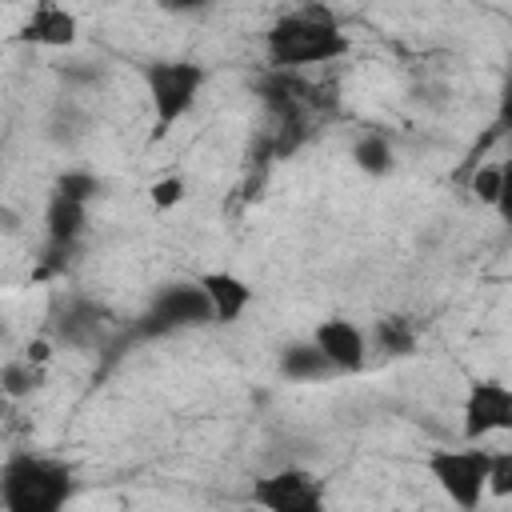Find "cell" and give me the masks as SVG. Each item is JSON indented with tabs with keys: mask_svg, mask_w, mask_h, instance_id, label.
Instances as JSON below:
<instances>
[{
	"mask_svg": "<svg viewBox=\"0 0 512 512\" xmlns=\"http://www.w3.org/2000/svg\"><path fill=\"white\" fill-rule=\"evenodd\" d=\"M48 224H52V240H72L76 228L84 224V200L80 196H68V192H56L52 212H48Z\"/></svg>",
	"mask_w": 512,
	"mask_h": 512,
	"instance_id": "30bf717a",
	"label": "cell"
},
{
	"mask_svg": "<svg viewBox=\"0 0 512 512\" xmlns=\"http://www.w3.org/2000/svg\"><path fill=\"white\" fill-rule=\"evenodd\" d=\"M356 164H360L364 172H388L392 148L384 144V136H364V140L356 144Z\"/></svg>",
	"mask_w": 512,
	"mask_h": 512,
	"instance_id": "4fadbf2b",
	"label": "cell"
},
{
	"mask_svg": "<svg viewBox=\"0 0 512 512\" xmlns=\"http://www.w3.org/2000/svg\"><path fill=\"white\" fill-rule=\"evenodd\" d=\"M40 368L44 364H36V360H8L4 364V392L8 396H28L36 384H40Z\"/></svg>",
	"mask_w": 512,
	"mask_h": 512,
	"instance_id": "7c38bea8",
	"label": "cell"
},
{
	"mask_svg": "<svg viewBox=\"0 0 512 512\" xmlns=\"http://www.w3.org/2000/svg\"><path fill=\"white\" fill-rule=\"evenodd\" d=\"M144 84H148L152 112H156L152 136L160 140L192 112V104L204 88V68L196 60H152L144 68Z\"/></svg>",
	"mask_w": 512,
	"mask_h": 512,
	"instance_id": "3957f363",
	"label": "cell"
},
{
	"mask_svg": "<svg viewBox=\"0 0 512 512\" xmlns=\"http://www.w3.org/2000/svg\"><path fill=\"white\" fill-rule=\"evenodd\" d=\"M72 496V472L48 456H8L0 468V504L8 512H56Z\"/></svg>",
	"mask_w": 512,
	"mask_h": 512,
	"instance_id": "7a4b0ae2",
	"label": "cell"
},
{
	"mask_svg": "<svg viewBox=\"0 0 512 512\" xmlns=\"http://www.w3.org/2000/svg\"><path fill=\"white\" fill-rule=\"evenodd\" d=\"M196 284L204 288L208 308H212V320H220V324H236V320L248 312V304L256 300L252 284H248V280H240V276H236V272H228V268L200 272V276H196Z\"/></svg>",
	"mask_w": 512,
	"mask_h": 512,
	"instance_id": "ba28073f",
	"label": "cell"
},
{
	"mask_svg": "<svg viewBox=\"0 0 512 512\" xmlns=\"http://www.w3.org/2000/svg\"><path fill=\"white\" fill-rule=\"evenodd\" d=\"M380 344H388L392 356H400V352L412 348V328H408L404 320H384V324H380Z\"/></svg>",
	"mask_w": 512,
	"mask_h": 512,
	"instance_id": "e0dca14e",
	"label": "cell"
},
{
	"mask_svg": "<svg viewBox=\"0 0 512 512\" xmlns=\"http://www.w3.org/2000/svg\"><path fill=\"white\" fill-rule=\"evenodd\" d=\"M148 200H152V208H160V212L176 208V204L184 200V180H180V176H160V180H152Z\"/></svg>",
	"mask_w": 512,
	"mask_h": 512,
	"instance_id": "2e32d148",
	"label": "cell"
},
{
	"mask_svg": "<svg viewBox=\"0 0 512 512\" xmlns=\"http://www.w3.org/2000/svg\"><path fill=\"white\" fill-rule=\"evenodd\" d=\"M500 184H504V164H480L476 176H472V196H476L480 204H492V208H496Z\"/></svg>",
	"mask_w": 512,
	"mask_h": 512,
	"instance_id": "5bb4252c",
	"label": "cell"
},
{
	"mask_svg": "<svg viewBox=\"0 0 512 512\" xmlns=\"http://www.w3.org/2000/svg\"><path fill=\"white\" fill-rule=\"evenodd\" d=\"M460 428L464 440H484V436H500L512 432V384L504 380H472L464 392V408H460Z\"/></svg>",
	"mask_w": 512,
	"mask_h": 512,
	"instance_id": "5b68a950",
	"label": "cell"
},
{
	"mask_svg": "<svg viewBox=\"0 0 512 512\" xmlns=\"http://www.w3.org/2000/svg\"><path fill=\"white\" fill-rule=\"evenodd\" d=\"M252 500L272 508V512H316L324 504V484L316 472L308 468H280L272 476H264L252 488Z\"/></svg>",
	"mask_w": 512,
	"mask_h": 512,
	"instance_id": "8992f818",
	"label": "cell"
},
{
	"mask_svg": "<svg viewBox=\"0 0 512 512\" xmlns=\"http://www.w3.org/2000/svg\"><path fill=\"white\" fill-rule=\"evenodd\" d=\"M80 36V24L76 16L60 4V0H36L28 20H24V40L36 44V48H68L76 44Z\"/></svg>",
	"mask_w": 512,
	"mask_h": 512,
	"instance_id": "9c48e42d",
	"label": "cell"
},
{
	"mask_svg": "<svg viewBox=\"0 0 512 512\" xmlns=\"http://www.w3.org/2000/svg\"><path fill=\"white\" fill-rule=\"evenodd\" d=\"M488 496H496V500H508L512 496V452H492Z\"/></svg>",
	"mask_w": 512,
	"mask_h": 512,
	"instance_id": "9a60e30c",
	"label": "cell"
},
{
	"mask_svg": "<svg viewBox=\"0 0 512 512\" xmlns=\"http://www.w3.org/2000/svg\"><path fill=\"white\" fill-rule=\"evenodd\" d=\"M24 356H28V360H36V364H44V360H48V356H52V352H48V340H32V344H28V352H24Z\"/></svg>",
	"mask_w": 512,
	"mask_h": 512,
	"instance_id": "ffe728a7",
	"label": "cell"
},
{
	"mask_svg": "<svg viewBox=\"0 0 512 512\" xmlns=\"http://www.w3.org/2000/svg\"><path fill=\"white\" fill-rule=\"evenodd\" d=\"M268 60L280 68H308V64H332L340 60L352 44L336 20V12L320 0L300 4L292 12H284L272 28H268Z\"/></svg>",
	"mask_w": 512,
	"mask_h": 512,
	"instance_id": "6da1fadb",
	"label": "cell"
},
{
	"mask_svg": "<svg viewBox=\"0 0 512 512\" xmlns=\"http://www.w3.org/2000/svg\"><path fill=\"white\" fill-rule=\"evenodd\" d=\"M168 4H176V8H196V4H204V0H168Z\"/></svg>",
	"mask_w": 512,
	"mask_h": 512,
	"instance_id": "44dd1931",
	"label": "cell"
},
{
	"mask_svg": "<svg viewBox=\"0 0 512 512\" xmlns=\"http://www.w3.org/2000/svg\"><path fill=\"white\" fill-rule=\"evenodd\" d=\"M424 468L456 508L472 512L488 496V468H492L488 448H436L428 452Z\"/></svg>",
	"mask_w": 512,
	"mask_h": 512,
	"instance_id": "277c9868",
	"label": "cell"
},
{
	"mask_svg": "<svg viewBox=\"0 0 512 512\" xmlns=\"http://www.w3.org/2000/svg\"><path fill=\"white\" fill-rule=\"evenodd\" d=\"M312 344L324 352V360H328L336 372H356V368H364V360H368V336H364V328H356V324L344 320V316L320 320L316 332H312Z\"/></svg>",
	"mask_w": 512,
	"mask_h": 512,
	"instance_id": "52a82bcc",
	"label": "cell"
},
{
	"mask_svg": "<svg viewBox=\"0 0 512 512\" xmlns=\"http://www.w3.org/2000/svg\"><path fill=\"white\" fill-rule=\"evenodd\" d=\"M496 212L504 224H512V160H504V184H500V196H496Z\"/></svg>",
	"mask_w": 512,
	"mask_h": 512,
	"instance_id": "ac0fdd59",
	"label": "cell"
},
{
	"mask_svg": "<svg viewBox=\"0 0 512 512\" xmlns=\"http://www.w3.org/2000/svg\"><path fill=\"white\" fill-rule=\"evenodd\" d=\"M324 368H332L328 360H324V352L308 340V344H292L288 352H284V372L292 376V380H308V376H320Z\"/></svg>",
	"mask_w": 512,
	"mask_h": 512,
	"instance_id": "8fae6325",
	"label": "cell"
},
{
	"mask_svg": "<svg viewBox=\"0 0 512 512\" xmlns=\"http://www.w3.org/2000/svg\"><path fill=\"white\" fill-rule=\"evenodd\" d=\"M500 124L512 128V80H508V88H504V96H500Z\"/></svg>",
	"mask_w": 512,
	"mask_h": 512,
	"instance_id": "d6986e66",
	"label": "cell"
}]
</instances>
